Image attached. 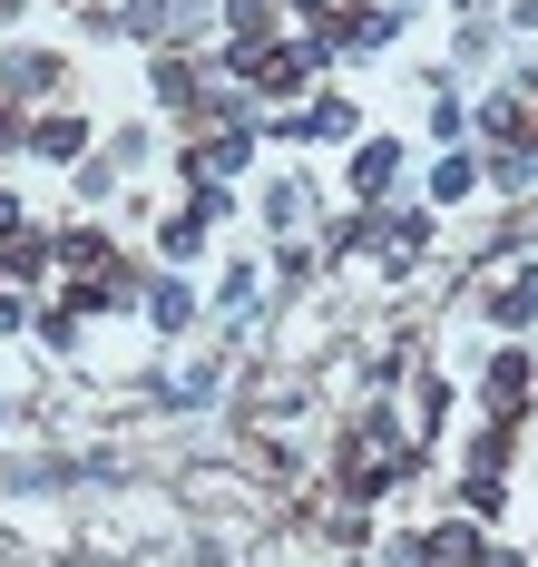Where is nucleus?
Instances as JSON below:
<instances>
[{
  "label": "nucleus",
  "instance_id": "f257e3e1",
  "mask_svg": "<svg viewBox=\"0 0 538 567\" xmlns=\"http://www.w3.org/2000/svg\"><path fill=\"white\" fill-rule=\"evenodd\" d=\"M412 470H421V441L392 421V411H362L353 431H343V460H333V480H343L353 509H362V499H382V489H402Z\"/></svg>",
  "mask_w": 538,
  "mask_h": 567
},
{
  "label": "nucleus",
  "instance_id": "f03ea898",
  "mask_svg": "<svg viewBox=\"0 0 538 567\" xmlns=\"http://www.w3.org/2000/svg\"><path fill=\"white\" fill-rule=\"evenodd\" d=\"M333 50V30H313V40H265V50H226L216 69H236L245 99H303L313 89V69Z\"/></svg>",
  "mask_w": 538,
  "mask_h": 567
},
{
  "label": "nucleus",
  "instance_id": "7ed1b4c3",
  "mask_svg": "<svg viewBox=\"0 0 538 567\" xmlns=\"http://www.w3.org/2000/svg\"><path fill=\"white\" fill-rule=\"evenodd\" d=\"M479 401H489V421H509V431H519V411L538 401V362L519 352V342H499V352H489V372H479Z\"/></svg>",
  "mask_w": 538,
  "mask_h": 567
},
{
  "label": "nucleus",
  "instance_id": "20e7f679",
  "mask_svg": "<svg viewBox=\"0 0 538 567\" xmlns=\"http://www.w3.org/2000/svg\"><path fill=\"white\" fill-rule=\"evenodd\" d=\"M60 79H69V59H60V50H10V59H0V99H10V109H30V99H60Z\"/></svg>",
  "mask_w": 538,
  "mask_h": 567
},
{
  "label": "nucleus",
  "instance_id": "39448f33",
  "mask_svg": "<svg viewBox=\"0 0 538 567\" xmlns=\"http://www.w3.org/2000/svg\"><path fill=\"white\" fill-rule=\"evenodd\" d=\"M421 245H431V206H392V216H372V255H382L392 275H412Z\"/></svg>",
  "mask_w": 538,
  "mask_h": 567
},
{
  "label": "nucleus",
  "instance_id": "423d86ee",
  "mask_svg": "<svg viewBox=\"0 0 538 567\" xmlns=\"http://www.w3.org/2000/svg\"><path fill=\"white\" fill-rule=\"evenodd\" d=\"M489 528L479 518H441V528H421V567H489Z\"/></svg>",
  "mask_w": 538,
  "mask_h": 567
},
{
  "label": "nucleus",
  "instance_id": "0eeeda50",
  "mask_svg": "<svg viewBox=\"0 0 538 567\" xmlns=\"http://www.w3.org/2000/svg\"><path fill=\"white\" fill-rule=\"evenodd\" d=\"M479 313H489L499 333H519V323L538 313V265H519V275H499V284H489V303H479Z\"/></svg>",
  "mask_w": 538,
  "mask_h": 567
},
{
  "label": "nucleus",
  "instance_id": "6e6552de",
  "mask_svg": "<svg viewBox=\"0 0 538 567\" xmlns=\"http://www.w3.org/2000/svg\"><path fill=\"white\" fill-rule=\"evenodd\" d=\"M79 147H89V117H69V109H50L30 127V157H50V167H79Z\"/></svg>",
  "mask_w": 538,
  "mask_h": 567
},
{
  "label": "nucleus",
  "instance_id": "1a4fd4ad",
  "mask_svg": "<svg viewBox=\"0 0 538 567\" xmlns=\"http://www.w3.org/2000/svg\"><path fill=\"white\" fill-rule=\"evenodd\" d=\"M392 186H402V147H392V137H372V147L353 157V196H392Z\"/></svg>",
  "mask_w": 538,
  "mask_h": 567
},
{
  "label": "nucleus",
  "instance_id": "9d476101",
  "mask_svg": "<svg viewBox=\"0 0 538 567\" xmlns=\"http://www.w3.org/2000/svg\"><path fill=\"white\" fill-rule=\"evenodd\" d=\"M40 275H50V235L20 226L10 245H0V284H40Z\"/></svg>",
  "mask_w": 538,
  "mask_h": 567
},
{
  "label": "nucleus",
  "instance_id": "9b49d317",
  "mask_svg": "<svg viewBox=\"0 0 538 567\" xmlns=\"http://www.w3.org/2000/svg\"><path fill=\"white\" fill-rule=\"evenodd\" d=\"M303 216H313V186H303V176H275V196H265V226H275V235H294Z\"/></svg>",
  "mask_w": 538,
  "mask_h": 567
},
{
  "label": "nucleus",
  "instance_id": "f8f14e48",
  "mask_svg": "<svg viewBox=\"0 0 538 567\" xmlns=\"http://www.w3.org/2000/svg\"><path fill=\"white\" fill-rule=\"evenodd\" d=\"M343 127H353V109H343V99H313V109H294L275 137H343Z\"/></svg>",
  "mask_w": 538,
  "mask_h": 567
},
{
  "label": "nucleus",
  "instance_id": "ddd939ff",
  "mask_svg": "<svg viewBox=\"0 0 538 567\" xmlns=\"http://www.w3.org/2000/svg\"><path fill=\"white\" fill-rule=\"evenodd\" d=\"M226 30H236V50H265L275 40V0H226Z\"/></svg>",
  "mask_w": 538,
  "mask_h": 567
},
{
  "label": "nucleus",
  "instance_id": "4468645a",
  "mask_svg": "<svg viewBox=\"0 0 538 567\" xmlns=\"http://www.w3.org/2000/svg\"><path fill=\"white\" fill-rule=\"evenodd\" d=\"M147 323H157V333H186V323H196V293H186V284H157V293H147Z\"/></svg>",
  "mask_w": 538,
  "mask_h": 567
},
{
  "label": "nucleus",
  "instance_id": "2eb2a0df",
  "mask_svg": "<svg viewBox=\"0 0 538 567\" xmlns=\"http://www.w3.org/2000/svg\"><path fill=\"white\" fill-rule=\"evenodd\" d=\"M118 30H137V40H157V30H177V0H127Z\"/></svg>",
  "mask_w": 538,
  "mask_h": 567
},
{
  "label": "nucleus",
  "instance_id": "dca6fc26",
  "mask_svg": "<svg viewBox=\"0 0 538 567\" xmlns=\"http://www.w3.org/2000/svg\"><path fill=\"white\" fill-rule=\"evenodd\" d=\"M412 411L441 431V421H451V382H441V372H421V382H412Z\"/></svg>",
  "mask_w": 538,
  "mask_h": 567
},
{
  "label": "nucleus",
  "instance_id": "f3484780",
  "mask_svg": "<svg viewBox=\"0 0 538 567\" xmlns=\"http://www.w3.org/2000/svg\"><path fill=\"white\" fill-rule=\"evenodd\" d=\"M470 186H479L470 157H441V167H431V196H470Z\"/></svg>",
  "mask_w": 538,
  "mask_h": 567
},
{
  "label": "nucleus",
  "instance_id": "a211bd4d",
  "mask_svg": "<svg viewBox=\"0 0 538 567\" xmlns=\"http://www.w3.org/2000/svg\"><path fill=\"white\" fill-rule=\"evenodd\" d=\"M196 245H206V216H196V206H177V216H167V255H196Z\"/></svg>",
  "mask_w": 538,
  "mask_h": 567
},
{
  "label": "nucleus",
  "instance_id": "6ab92c4d",
  "mask_svg": "<svg viewBox=\"0 0 538 567\" xmlns=\"http://www.w3.org/2000/svg\"><path fill=\"white\" fill-rule=\"evenodd\" d=\"M0 147H30V127H20V109L0 99Z\"/></svg>",
  "mask_w": 538,
  "mask_h": 567
},
{
  "label": "nucleus",
  "instance_id": "aec40b11",
  "mask_svg": "<svg viewBox=\"0 0 538 567\" xmlns=\"http://www.w3.org/2000/svg\"><path fill=\"white\" fill-rule=\"evenodd\" d=\"M20 323H30V313H20V293H0V333H20Z\"/></svg>",
  "mask_w": 538,
  "mask_h": 567
},
{
  "label": "nucleus",
  "instance_id": "412c9836",
  "mask_svg": "<svg viewBox=\"0 0 538 567\" xmlns=\"http://www.w3.org/2000/svg\"><path fill=\"white\" fill-rule=\"evenodd\" d=\"M284 10H303V20H313V30H323V20H333V0H284Z\"/></svg>",
  "mask_w": 538,
  "mask_h": 567
},
{
  "label": "nucleus",
  "instance_id": "4be33fe9",
  "mask_svg": "<svg viewBox=\"0 0 538 567\" xmlns=\"http://www.w3.org/2000/svg\"><path fill=\"white\" fill-rule=\"evenodd\" d=\"M10 235H20V206H10V196H0V245H10Z\"/></svg>",
  "mask_w": 538,
  "mask_h": 567
},
{
  "label": "nucleus",
  "instance_id": "5701e85b",
  "mask_svg": "<svg viewBox=\"0 0 538 567\" xmlns=\"http://www.w3.org/2000/svg\"><path fill=\"white\" fill-rule=\"evenodd\" d=\"M489 567H529V558H519V548H489Z\"/></svg>",
  "mask_w": 538,
  "mask_h": 567
},
{
  "label": "nucleus",
  "instance_id": "b1692460",
  "mask_svg": "<svg viewBox=\"0 0 538 567\" xmlns=\"http://www.w3.org/2000/svg\"><path fill=\"white\" fill-rule=\"evenodd\" d=\"M509 10H519V20H538V0H509Z\"/></svg>",
  "mask_w": 538,
  "mask_h": 567
},
{
  "label": "nucleus",
  "instance_id": "393cba45",
  "mask_svg": "<svg viewBox=\"0 0 538 567\" xmlns=\"http://www.w3.org/2000/svg\"><path fill=\"white\" fill-rule=\"evenodd\" d=\"M470 10H489V0H470Z\"/></svg>",
  "mask_w": 538,
  "mask_h": 567
}]
</instances>
